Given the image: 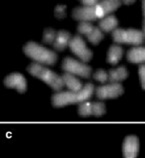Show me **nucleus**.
I'll return each instance as SVG.
<instances>
[{
  "instance_id": "nucleus-18",
  "label": "nucleus",
  "mask_w": 145,
  "mask_h": 158,
  "mask_svg": "<svg viewBox=\"0 0 145 158\" xmlns=\"http://www.w3.org/2000/svg\"><path fill=\"white\" fill-rule=\"evenodd\" d=\"M87 37H88V40L90 41L91 43L96 45L103 39V33L99 30L97 27H94L93 30L91 31L88 35H87Z\"/></svg>"
},
{
  "instance_id": "nucleus-27",
  "label": "nucleus",
  "mask_w": 145,
  "mask_h": 158,
  "mask_svg": "<svg viewBox=\"0 0 145 158\" xmlns=\"http://www.w3.org/2000/svg\"><path fill=\"white\" fill-rule=\"evenodd\" d=\"M82 3L86 5L87 7H93V6H96L97 4L99 3L96 0H89V1H82Z\"/></svg>"
},
{
  "instance_id": "nucleus-24",
  "label": "nucleus",
  "mask_w": 145,
  "mask_h": 158,
  "mask_svg": "<svg viewBox=\"0 0 145 158\" xmlns=\"http://www.w3.org/2000/svg\"><path fill=\"white\" fill-rule=\"evenodd\" d=\"M65 9L66 6L65 5H57L54 9V14L56 18L62 19L65 17Z\"/></svg>"
},
{
  "instance_id": "nucleus-2",
  "label": "nucleus",
  "mask_w": 145,
  "mask_h": 158,
  "mask_svg": "<svg viewBox=\"0 0 145 158\" xmlns=\"http://www.w3.org/2000/svg\"><path fill=\"white\" fill-rule=\"evenodd\" d=\"M27 71L30 73L31 75L39 78L45 83H47V84L50 87H52V89L55 91L61 90L62 87L64 85V81H63V79H62V76L60 77L59 75H57L55 72H53L52 70L45 68L38 63H31L27 67Z\"/></svg>"
},
{
  "instance_id": "nucleus-7",
  "label": "nucleus",
  "mask_w": 145,
  "mask_h": 158,
  "mask_svg": "<svg viewBox=\"0 0 145 158\" xmlns=\"http://www.w3.org/2000/svg\"><path fill=\"white\" fill-rule=\"evenodd\" d=\"M123 93V87L119 83H111L108 85L99 86L96 90L97 97L99 99L116 98Z\"/></svg>"
},
{
  "instance_id": "nucleus-3",
  "label": "nucleus",
  "mask_w": 145,
  "mask_h": 158,
  "mask_svg": "<svg viewBox=\"0 0 145 158\" xmlns=\"http://www.w3.org/2000/svg\"><path fill=\"white\" fill-rule=\"evenodd\" d=\"M23 52L29 58H31L38 63H43L47 65H53L57 59V55L54 51L43 47L35 42H28L23 47Z\"/></svg>"
},
{
  "instance_id": "nucleus-14",
  "label": "nucleus",
  "mask_w": 145,
  "mask_h": 158,
  "mask_svg": "<svg viewBox=\"0 0 145 158\" xmlns=\"http://www.w3.org/2000/svg\"><path fill=\"white\" fill-rule=\"evenodd\" d=\"M127 75H128V72L126 68L124 67V66H121V67H119V68L109 70L108 80L111 83H118L119 81H122L124 79H126Z\"/></svg>"
},
{
  "instance_id": "nucleus-20",
  "label": "nucleus",
  "mask_w": 145,
  "mask_h": 158,
  "mask_svg": "<svg viewBox=\"0 0 145 158\" xmlns=\"http://www.w3.org/2000/svg\"><path fill=\"white\" fill-rule=\"evenodd\" d=\"M78 113L81 116H89L92 114V103L85 102L80 104L78 108Z\"/></svg>"
},
{
  "instance_id": "nucleus-16",
  "label": "nucleus",
  "mask_w": 145,
  "mask_h": 158,
  "mask_svg": "<svg viewBox=\"0 0 145 158\" xmlns=\"http://www.w3.org/2000/svg\"><path fill=\"white\" fill-rule=\"evenodd\" d=\"M122 57V48L118 45H112L107 53V61L110 64H116Z\"/></svg>"
},
{
  "instance_id": "nucleus-9",
  "label": "nucleus",
  "mask_w": 145,
  "mask_h": 158,
  "mask_svg": "<svg viewBox=\"0 0 145 158\" xmlns=\"http://www.w3.org/2000/svg\"><path fill=\"white\" fill-rule=\"evenodd\" d=\"M139 150V141L138 138L134 135H129L124 139L122 152L123 157L127 158H135L138 155Z\"/></svg>"
},
{
  "instance_id": "nucleus-21",
  "label": "nucleus",
  "mask_w": 145,
  "mask_h": 158,
  "mask_svg": "<svg viewBox=\"0 0 145 158\" xmlns=\"http://www.w3.org/2000/svg\"><path fill=\"white\" fill-rule=\"evenodd\" d=\"M105 113V105L101 102L92 103V114L95 116H101Z\"/></svg>"
},
{
  "instance_id": "nucleus-1",
  "label": "nucleus",
  "mask_w": 145,
  "mask_h": 158,
  "mask_svg": "<svg viewBox=\"0 0 145 158\" xmlns=\"http://www.w3.org/2000/svg\"><path fill=\"white\" fill-rule=\"evenodd\" d=\"M93 90L94 85L92 83H87L82 88V90L78 91V92H74V91L70 90L56 93L51 98L52 105L54 107H63L65 105L71 104V103L84 102L91 97Z\"/></svg>"
},
{
  "instance_id": "nucleus-26",
  "label": "nucleus",
  "mask_w": 145,
  "mask_h": 158,
  "mask_svg": "<svg viewBox=\"0 0 145 158\" xmlns=\"http://www.w3.org/2000/svg\"><path fill=\"white\" fill-rule=\"evenodd\" d=\"M95 9H96V17L97 18H103L105 16V13H104V10H103V8L99 5V3L97 4L96 6H95Z\"/></svg>"
},
{
  "instance_id": "nucleus-25",
  "label": "nucleus",
  "mask_w": 145,
  "mask_h": 158,
  "mask_svg": "<svg viewBox=\"0 0 145 158\" xmlns=\"http://www.w3.org/2000/svg\"><path fill=\"white\" fill-rule=\"evenodd\" d=\"M139 77L141 81L142 88L145 90V64H141L139 66Z\"/></svg>"
},
{
  "instance_id": "nucleus-5",
  "label": "nucleus",
  "mask_w": 145,
  "mask_h": 158,
  "mask_svg": "<svg viewBox=\"0 0 145 158\" xmlns=\"http://www.w3.org/2000/svg\"><path fill=\"white\" fill-rule=\"evenodd\" d=\"M62 68H63L66 72L75 74V75H79L81 77L88 78L90 76L91 68L89 66H87L86 64L80 63L79 61H77L75 59L67 57L63 60L62 63Z\"/></svg>"
},
{
  "instance_id": "nucleus-19",
  "label": "nucleus",
  "mask_w": 145,
  "mask_h": 158,
  "mask_svg": "<svg viewBox=\"0 0 145 158\" xmlns=\"http://www.w3.org/2000/svg\"><path fill=\"white\" fill-rule=\"evenodd\" d=\"M56 32L54 29L52 28H47L44 30L43 33V42L44 43H47V44H50L52 43L53 41H55L56 39Z\"/></svg>"
},
{
  "instance_id": "nucleus-11",
  "label": "nucleus",
  "mask_w": 145,
  "mask_h": 158,
  "mask_svg": "<svg viewBox=\"0 0 145 158\" xmlns=\"http://www.w3.org/2000/svg\"><path fill=\"white\" fill-rule=\"evenodd\" d=\"M71 38H70V33L64 30H60L57 33L56 39L53 42V47H54L56 50H63V49L69 45V42Z\"/></svg>"
},
{
  "instance_id": "nucleus-6",
  "label": "nucleus",
  "mask_w": 145,
  "mask_h": 158,
  "mask_svg": "<svg viewBox=\"0 0 145 158\" xmlns=\"http://www.w3.org/2000/svg\"><path fill=\"white\" fill-rule=\"evenodd\" d=\"M68 46L73 53H75L78 57L81 58L82 61L87 62L92 58V52L86 47L84 40L79 35H75L73 38H71Z\"/></svg>"
},
{
  "instance_id": "nucleus-29",
  "label": "nucleus",
  "mask_w": 145,
  "mask_h": 158,
  "mask_svg": "<svg viewBox=\"0 0 145 158\" xmlns=\"http://www.w3.org/2000/svg\"><path fill=\"white\" fill-rule=\"evenodd\" d=\"M123 3H124V4H127V5H130V4H133L134 1H124Z\"/></svg>"
},
{
  "instance_id": "nucleus-23",
  "label": "nucleus",
  "mask_w": 145,
  "mask_h": 158,
  "mask_svg": "<svg viewBox=\"0 0 145 158\" xmlns=\"http://www.w3.org/2000/svg\"><path fill=\"white\" fill-rule=\"evenodd\" d=\"M94 79H96V80H98L99 82H105V81L108 80V75H107L104 70L99 69V70H97L96 72H95Z\"/></svg>"
},
{
  "instance_id": "nucleus-22",
  "label": "nucleus",
  "mask_w": 145,
  "mask_h": 158,
  "mask_svg": "<svg viewBox=\"0 0 145 158\" xmlns=\"http://www.w3.org/2000/svg\"><path fill=\"white\" fill-rule=\"evenodd\" d=\"M94 26L91 25L90 23H87V22H81L79 25H78L77 30L79 31L81 34H84V35H88L89 33L93 30Z\"/></svg>"
},
{
  "instance_id": "nucleus-15",
  "label": "nucleus",
  "mask_w": 145,
  "mask_h": 158,
  "mask_svg": "<svg viewBox=\"0 0 145 158\" xmlns=\"http://www.w3.org/2000/svg\"><path fill=\"white\" fill-rule=\"evenodd\" d=\"M117 25H118V20L116 19V17L113 15L107 16V17L103 18L102 20H100V22H99V26H100V28L105 32L115 30V28L117 27Z\"/></svg>"
},
{
  "instance_id": "nucleus-4",
  "label": "nucleus",
  "mask_w": 145,
  "mask_h": 158,
  "mask_svg": "<svg viewBox=\"0 0 145 158\" xmlns=\"http://www.w3.org/2000/svg\"><path fill=\"white\" fill-rule=\"evenodd\" d=\"M144 39L143 31L136 29H115L113 31V40L116 43L139 45L144 42Z\"/></svg>"
},
{
  "instance_id": "nucleus-17",
  "label": "nucleus",
  "mask_w": 145,
  "mask_h": 158,
  "mask_svg": "<svg viewBox=\"0 0 145 158\" xmlns=\"http://www.w3.org/2000/svg\"><path fill=\"white\" fill-rule=\"evenodd\" d=\"M120 4H121V2L116 1V0H114V1H113V0H112V1H110V0H105V1L99 2V5L103 8L105 15L108 14V13H111V12L114 11V10H116L120 6Z\"/></svg>"
},
{
  "instance_id": "nucleus-10",
  "label": "nucleus",
  "mask_w": 145,
  "mask_h": 158,
  "mask_svg": "<svg viewBox=\"0 0 145 158\" xmlns=\"http://www.w3.org/2000/svg\"><path fill=\"white\" fill-rule=\"evenodd\" d=\"M72 16L74 19L79 20V21H93L97 19L96 17V9L95 6L93 7H76L72 11Z\"/></svg>"
},
{
  "instance_id": "nucleus-28",
  "label": "nucleus",
  "mask_w": 145,
  "mask_h": 158,
  "mask_svg": "<svg viewBox=\"0 0 145 158\" xmlns=\"http://www.w3.org/2000/svg\"><path fill=\"white\" fill-rule=\"evenodd\" d=\"M142 8H143V15H144V26H143V33L145 35V0L142 1Z\"/></svg>"
},
{
  "instance_id": "nucleus-8",
  "label": "nucleus",
  "mask_w": 145,
  "mask_h": 158,
  "mask_svg": "<svg viewBox=\"0 0 145 158\" xmlns=\"http://www.w3.org/2000/svg\"><path fill=\"white\" fill-rule=\"evenodd\" d=\"M4 84L8 88H15L20 93H24L27 89L26 79L20 73H12L4 79Z\"/></svg>"
},
{
  "instance_id": "nucleus-13",
  "label": "nucleus",
  "mask_w": 145,
  "mask_h": 158,
  "mask_svg": "<svg viewBox=\"0 0 145 158\" xmlns=\"http://www.w3.org/2000/svg\"><path fill=\"white\" fill-rule=\"evenodd\" d=\"M62 79H63V81H64V84L71 91L78 92V91L82 90L81 82L78 80L76 77H74L71 73H68V72L64 73L63 75H62Z\"/></svg>"
},
{
  "instance_id": "nucleus-12",
  "label": "nucleus",
  "mask_w": 145,
  "mask_h": 158,
  "mask_svg": "<svg viewBox=\"0 0 145 158\" xmlns=\"http://www.w3.org/2000/svg\"><path fill=\"white\" fill-rule=\"evenodd\" d=\"M127 59L132 63L145 62V47H134L127 53Z\"/></svg>"
}]
</instances>
